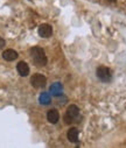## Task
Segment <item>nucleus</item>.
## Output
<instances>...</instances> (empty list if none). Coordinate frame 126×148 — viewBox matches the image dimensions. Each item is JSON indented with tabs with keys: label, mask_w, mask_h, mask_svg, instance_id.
<instances>
[{
	"label": "nucleus",
	"mask_w": 126,
	"mask_h": 148,
	"mask_svg": "<svg viewBox=\"0 0 126 148\" xmlns=\"http://www.w3.org/2000/svg\"><path fill=\"white\" fill-rule=\"evenodd\" d=\"M39 34L41 38H49L53 34V28L50 25H47V23H43L39 27Z\"/></svg>",
	"instance_id": "39448f33"
},
{
	"label": "nucleus",
	"mask_w": 126,
	"mask_h": 148,
	"mask_svg": "<svg viewBox=\"0 0 126 148\" xmlns=\"http://www.w3.org/2000/svg\"><path fill=\"white\" fill-rule=\"evenodd\" d=\"M50 93L54 95V96H61L62 92H63V85L60 83V82H56V83H53L52 86H50Z\"/></svg>",
	"instance_id": "6e6552de"
},
{
	"label": "nucleus",
	"mask_w": 126,
	"mask_h": 148,
	"mask_svg": "<svg viewBox=\"0 0 126 148\" xmlns=\"http://www.w3.org/2000/svg\"><path fill=\"white\" fill-rule=\"evenodd\" d=\"M30 83L34 88L41 89V88H45V85L47 83V78L45 75H42V73H35L30 78Z\"/></svg>",
	"instance_id": "7ed1b4c3"
},
{
	"label": "nucleus",
	"mask_w": 126,
	"mask_h": 148,
	"mask_svg": "<svg viewBox=\"0 0 126 148\" xmlns=\"http://www.w3.org/2000/svg\"><path fill=\"white\" fill-rule=\"evenodd\" d=\"M78 130L76 128V127H71L69 131H68V133H67V138H68V140L69 141H71V142H77L78 141Z\"/></svg>",
	"instance_id": "1a4fd4ad"
},
{
	"label": "nucleus",
	"mask_w": 126,
	"mask_h": 148,
	"mask_svg": "<svg viewBox=\"0 0 126 148\" xmlns=\"http://www.w3.org/2000/svg\"><path fill=\"white\" fill-rule=\"evenodd\" d=\"M39 101L42 105H49L52 103V96L48 92H42L39 97Z\"/></svg>",
	"instance_id": "9b49d317"
},
{
	"label": "nucleus",
	"mask_w": 126,
	"mask_h": 148,
	"mask_svg": "<svg viewBox=\"0 0 126 148\" xmlns=\"http://www.w3.org/2000/svg\"><path fill=\"white\" fill-rule=\"evenodd\" d=\"M110 1H114V0H110Z\"/></svg>",
	"instance_id": "ddd939ff"
},
{
	"label": "nucleus",
	"mask_w": 126,
	"mask_h": 148,
	"mask_svg": "<svg viewBox=\"0 0 126 148\" xmlns=\"http://www.w3.org/2000/svg\"><path fill=\"white\" fill-rule=\"evenodd\" d=\"M47 119H48V121L52 123V124L57 123L59 119H60V113H59V111L55 110V108L48 111V113H47Z\"/></svg>",
	"instance_id": "0eeeda50"
},
{
	"label": "nucleus",
	"mask_w": 126,
	"mask_h": 148,
	"mask_svg": "<svg viewBox=\"0 0 126 148\" xmlns=\"http://www.w3.org/2000/svg\"><path fill=\"white\" fill-rule=\"evenodd\" d=\"M97 77L102 82H110L112 78V71L106 66H99L97 69Z\"/></svg>",
	"instance_id": "20e7f679"
},
{
	"label": "nucleus",
	"mask_w": 126,
	"mask_h": 148,
	"mask_svg": "<svg viewBox=\"0 0 126 148\" xmlns=\"http://www.w3.org/2000/svg\"><path fill=\"white\" fill-rule=\"evenodd\" d=\"M17 70H18V72H19V75L22 76V77H26L28 73H29V66H28V64H27L26 62H23V61H21V62L18 63Z\"/></svg>",
	"instance_id": "423d86ee"
},
{
	"label": "nucleus",
	"mask_w": 126,
	"mask_h": 148,
	"mask_svg": "<svg viewBox=\"0 0 126 148\" xmlns=\"http://www.w3.org/2000/svg\"><path fill=\"white\" fill-rule=\"evenodd\" d=\"M5 45H6L5 40H4V39H1V38H0V49H1V48H4V47H5Z\"/></svg>",
	"instance_id": "f8f14e48"
},
{
	"label": "nucleus",
	"mask_w": 126,
	"mask_h": 148,
	"mask_svg": "<svg viewBox=\"0 0 126 148\" xmlns=\"http://www.w3.org/2000/svg\"><path fill=\"white\" fill-rule=\"evenodd\" d=\"M30 56L33 58V62L37 65H45L47 63V57H46L45 50L41 47H33L30 49Z\"/></svg>",
	"instance_id": "f257e3e1"
},
{
	"label": "nucleus",
	"mask_w": 126,
	"mask_h": 148,
	"mask_svg": "<svg viewBox=\"0 0 126 148\" xmlns=\"http://www.w3.org/2000/svg\"><path fill=\"white\" fill-rule=\"evenodd\" d=\"M3 57L6 61H14L15 58H18V53L13 49H7L3 53Z\"/></svg>",
	"instance_id": "9d476101"
},
{
	"label": "nucleus",
	"mask_w": 126,
	"mask_h": 148,
	"mask_svg": "<svg viewBox=\"0 0 126 148\" xmlns=\"http://www.w3.org/2000/svg\"><path fill=\"white\" fill-rule=\"evenodd\" d=\"M79 114V108L76 106V105H70L65 112V116H64V120L67 124H71Z\"/></svg>",
	"instance_id": "f03ea898"
}]
</instances>
